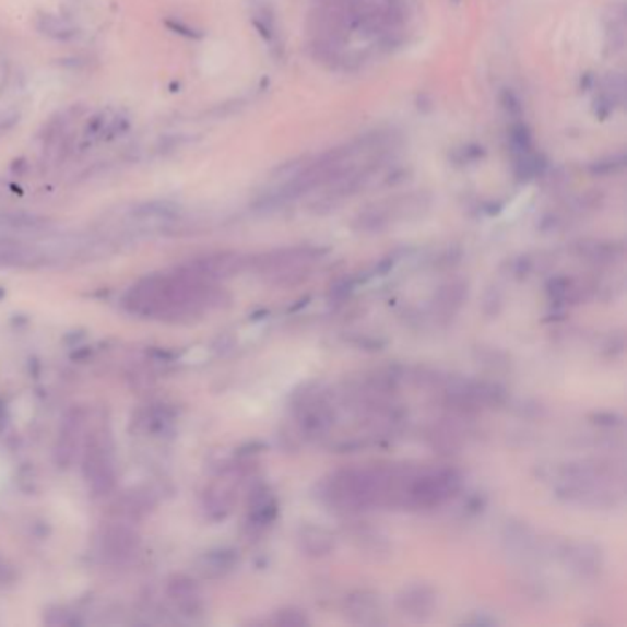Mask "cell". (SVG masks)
<instances>
[{
  "label": "cell",
  "instance_id": "obj_10",
  "mask_svg": "<svg viewBox=\"0 0 627 627\" xmlns=\"http://www.w3.org/2000/svg\"><path fill=\"white\" fill-rule=\"evenodd\" d=\"M559 556L570 572L583 580H593L604 569V552L593 541H570Z\"/></svg>",
  "mask_w": 627,
  "mask_h": 627
},
{
  "label": "cell",
  "instance_id": "obj_20",
  "mask_svg": "<svg viewBox=\"0 0 627 627\" xmlns=\"http://www.w3.org/2000/svg\"><path fill=\"white\" fill-rule=\"evenodd\" d=\"M35 28L52 42L69 43L74 42L80 35V28L76 24L72 23L70 19L61 17L56 13H42L39 17L35 19Z\"/></svg>",
  "mask_w": 627,
  "mask_h": 627
},
{
  "label": "cell",
  "instance_id": "obj_25",
  "mask_svg": "<svg viewBox=\"0 0 627 627\" xmlns=\"http://www.w3.org/2000/svg\"><path fill=\"white\" fill-rule=\"evenodd\" d=\"M271 622L274 626L284 627H303L311 624L306 611L298 610V607H284V610L276 611Z\"/></svg>",
  "mask_w": 627,
  "mask_h": 627
},
{
  "label": "cell",
  "instance_id": "obj_16",
  "mask_svg": "<svg viewBox=\"0 0 627 627\" xmlns=\"http://www.w3.org/2000/svg\"><path fill=\"white\" fill-rule=\"evenodd\" d=\"M206 279L212 282H221V280L230 279L234 274H238L245 268L244 256L238 252H215V255L203 256L192 262Z\"/></svg>",
  "mask_w": 627,
  "mask_h": 627
},
{
  "label": "cell",
  "instance_id": "obj_8",
  "mask_svg": "<svg viewBox=\"0 0 627 627\" xmlns=\"http://www.w3.org/2000/svg\"><path fill=\"white\" fill-rule=\"evenodd\" d=\"M87 425V413L83 409H72L64 414L63 422L59 425L58 441H56V462L61 468H70L82 454Z\"/></svg>",
  "mask_w": 627,
  "mask_h": 627
},
{
  "label": "cell",
  "instance_id": "obj_33",
  "mask_svg": "<svg viewBox=\"0 0 627 627\" xmlns=\"http://www.w3.org/2000/svg\"><path fill=\"white\" fill-rule=\"evenodd\" d=\"M502 104H505V109L510 113L511 117H519L521 115V102H519L518 96L511 93V91H506L502 94Z\"/></svg>",
  "mask_w": 627,
  "mask_h": 627
},
{
  "label": "cell",
  "instance_id": "obj_32",
  "mask_svg": "<svg viewBox=\"0 0 627 627\" xmlns=\"http://www.w3.org/2000/svg\"><path fill=\"white\" fill-rule=\"evenodd\" d=\"M166 26L169 29H174L175 34L187 35L190 39H198V37L203 35L199 29L193 28L190 24L182 23V21H166Z\"/></svg>",
  "mask_w": 627,
  "mask_h": 627
},
{
  "label": "cell",
  "instance_id": "obj_35",
  "mask_svg": "<svg viewBox=\"0 0 627 627\" xmlns=\"http://www.w3.org/2000/svg\"><path fill=\"white\" fill-rule=\"evenodd\" d=\"M594 418H596V424L607 425V427H616V425L622 424L620 416H616L613 413H600Z\"/></svg>",
  "mask_w": 627,
  "mask_h": 627
},
{
  "label": "cell",
  "instance_id": "obj_9",
  "mask_svg": "<svg viewBox=\"0 0 627 627\" xmlns=\"http://www.w3.org/2000/svg\"><path fill=\"white\" fill-rule=\"evenodd\" d=\"M239 470L233 468L225 473H221L220 478H215L204 492V511L210 519L221 521L230 516L238 500Z\"/></svg>",
  "mask_w": 627,
  "mask_h": 627
},
{
  "label": "cell",
  "instance_id": "obj_26",
  "mask_svg": "<svg viewBox=\"0 0 627 627\" xmlns=\"http://www.w3.org/2000/svg\"><path fill=\"white\" fill-rule=\"evenodd\" d=\"M510 145L516 153L532 152V134L524 123H513L510 129Z\"/></svg>",
  "mask_w": 627,
  "mask_h": 627
},
{
  "label": "cell",
  "instance_id": "obj_5",
  "mask_svg": "<svg viewBox=\"0 0 627 627\" xmlns=\"http://www.w3.org/2000/svg\"><path fill=\"white\" fill-rule=\"evenodd\" d=\"M324 255L326 250L300 245V247L271 250L258 256L252 263L256 271L269 280V284L287 287L308 279L311 265Z\"/></svg>",
  "mask_w": 627,
  "mask_h": 627
},
{
  "label": "cell",
  "instance_id": "obj_13",
  "mask_svg": "<svg viewBox=\"0 0 627 627\" xmlns=\"http://www.w3.org/2000/svg\"><path fill=\"white\" fill-rule=\"evenodd\" d=\"M502 545L506 552L518 559H530L540 556L541 541L534 530L523 521H508L502 530Z\"/></svg>",
  "mask_w": 627,
  "mask_h": 627
},
{
  "label": "cell",
  "instance_id": "obj_17",
  "mask_svg": "<svg viewBox=\"0 0 627 627\" xmlns=\"http://www.w3.org/2000/svg\"><path fill=\"white\" fill-rule=\"evenodd\" d=\"M298 548L308 558H326L335 551V535L320 524L306 523L297 532Z\"/></svg>",
  "mask_w": 627,
  "mask_h": 627
},
{
  "label": "cell",
  "instance_id": "obj_34",
  "mask_svg": "<svg viewBox=\"0 0 627 627\" xmlns=\"http://www.w3.org/2000/svg\"><path fill=\"white\" fill-rule=\"evenodd\" d=\"M460 153H462V157L459 158V163H473V161H476V158H481L484 155L483 147H478V145L464 147Z\"/></svg>",
  "mask_w": 627,
  "mask_h": 627
},
{
  "label": "cell",
  "instance_id": "obj_30",
  "mask_svg": "<svg viewBox=\"0 0 627 627\" xmlns=\"http://www.w3.org/2000/svg\"><path fill=\"white\" fill-rule=\"evenodd\" d=\"M355 282L354 279H339L335 284H331L330 287V300L333 303H343L346 298L352 295L354 291Z\"/></svg>",
  "mask_w": 627,
  "mask_h": 627
},
{
  "label": "cell",
  "instance_id": "obj_23",
  "mask_svg": "<svg viewBox=\"0 0 627 627\" xmlns=\"http://www.w3.org/2000/svg\"><path fill=\"white\" fill-rule=\"evenodd\" d=\"M545 169V163L534 152L516 153L513 171L519 180H532L540 177Z\"/></svg>",
  "mask_w": 627,
  "mask_h": 627
},
{
  "label": "cell",
  "instance_id": "obj_36",
  "mask_svg": "<svg viewBox=\"0 0 627 627\" xmlns=\"http://www.w3.org/2000/svg\"><path fill=\"white\" fill-rule=\"evenodd\" d=\"M451 2H454V4H459L460 0H451Z\"/></svg>",
  "mask_w": 627,
  "mask_h": 627
},
{
  "label": "cell",
  "instance_id": "obj_27",
  "mask_svg": "<svg viewBox=\"0 0 627 627\" xmlns=\"http://www.w3.org/2000/svg\"><path fill=\"white\" fill-rule=\"evenodd\" d=\"M500 309H502V291L495 285V287H489L484 295L483 314L488 319H495L500 314Z\"/></svg>",
  "mask_w": 627,
  "mask_h": 627
},
{
  "label": "cell",
  "instance_id": "obj_12",
  "mask_svg": "<svg viewBox=\"0 0 627 627\" xmlns=\"http://www.w3.org/2000/svg\"><path fill=\"white\" fill-rule=\"evenodd\" d=\"M343 613L350 622L359 626L385 624L383 605L378 594L368 589H355L343 600Z\"/></svg>",
  "mask_w": 627,
  "mask_h": 627
},
{
  "label": "cell",
  "instance_id": "obj_31",
  "mask_svg": "<svg viewBox=\"0 0 627 627\" xmlns=\"http://www.w3.org/2000/svg\"><path fill=\"white\" fill-rule=\"evenodd\" d=\"M624 163H626V161H624V155L605 158V161H600V163L593 164V166H591V171L599 175L616 174L618 169L624 168Z\"/></svg>",
  "mask_w": 627,
  "mask_h": 627
},
{
  "label": "cell",
  "instance_id": "obj_2",
  "mask_svg": "<svg viewBox=\"0 0 627 627\" xmlns=\"http://www.w3.org/2000/svg\"><path fill=\"white\" fill-rule=\"evenodd\" d=\"M554 494L567 505L583 508H615L624 497V465L613 460H576L559 465Z\"/></svg>",
  "mask_w": 627,
  "mask_h": 627
},
{
  "label": "cell",
  "instance_id": "obj_19",
  "mask_svg": "<svg viewBox=\"0 0 627 627\" xmlns=\"http://www.w3.org/2000/svg\"><path fill=\"white\" fill-rule=\"evenodd\" d=\"M576 255L583 258L585 262L605 268V265H615L616 262H620L624 258V245L589 239V241L576 245Z\"/></svg>",
  "mask_w": 627,
  "mask_h": 627
},
{
  "label": "cell",
  "instance_id": "obj_3",
  "mask_svg": "<svg viewBox=\"0 0 627 627\" xmlns=\"http://www.w3.org/2000/svg\"><path fill=\"white\" fill-rule=\"evenodd\" d=\"M83 478L94 497H105L117 486L115 441L105 419L87 425L82 449Z\"/></svg>",
  "mask_w": 627,
  "mask_h": 627
},
{
  "label": "cell",
  "instance_id": "obj_28",
  "mask_svg": "<svg viewBox=\"0 0 627 627\" xmlns=\"http://www.w3.org/2000/svg\"><path fill=\"white\" fill-rule=\"evenodd\" d=\"M478 360L483 363V365L489 366V368H494V370H499V368H508V357H506L502 352L499 350H486L481 348L478 350Z\"/></svg>",
  "mask_w": 627,
  "mask_h": 627
},
{
  "label": "cell",
  "instance_id": "obj_24",
  "mask_svg": "<svg viewBox=\"0 0 627 627\" xmlns=\"http://www.w3.org/2000/svg\"><path fill=\"white\" fill-rule=\"evenodd\" d=\"M238 564V554L234 551H217L212 552L206 556V565L204 570L210 576H223L230 572V570Z\"/></svg>",
  "mask_w": 627,
  "mask_h": 627
},
{
  "label": "cell",
  "instance_id": "obj_11",
  "mask_svg": "<svg viewBox=\"0 0 627 627\" xmlns=\"http://www.w3.org/2000/svg\"><path fill=\"white\" fill-rule=\"evenodd\" d=\"M438 605L435 587L427 583H411L401 589L395 596V610L411 622H427L433 618Z\"/></svg>",
  "mask_w": 627,
  "mask_h": 627
},
{
  "label": "cell",
  "instance_id": "obj_14",
  "mask_svg": "<svg viewBox=\"0 0 627 627\" xmlns=\"http://www.w3.org/2000/svg\"><path fill=\"white\" fill-rule=\"evenodd\" d=\"M350 537L354 541L355 548L365 556V558L381 561L389 558L392 552V543L389 535L383 530L376 529L372 523H354L350 529Z\"/></svg>",
  "mask_w": 627,
  "mask_h": 627
},
{
  "label": "cell",
  "instance_id": "obj_29",
  "mask_svg": "<svg viewBox=\"0 0 627 627\" xmlns=\"http://www.w3.org/2000/svg\"><path fill=\"white\" fill-rule=\"evenodd\" d=\"M19 122H21V113L15 107H7V109H0V139L7 137L10 131L17 128Z\"/></svg>",
  "mask_w": 627,
  "mask_h": 627
},
{
  "label": "cell",
  "instance_id": "obj_4",
  "mask_svg": "<svg viewBox=\"0 0 627 627\" xmlns=\"http://www.w3.org/2000/svg\"><path fill=\"white\" fill-rule=\"evenodd\" d=\"M462 486H464V476L454 468L413 470L405 486L401 508L435 510L453 499Z\"/></svg>",
  "mask_w": 627,
  "mask_h": 627
},
{
  "label": "cell",
  "instance_id": "obj_7",
  "mask_svg": "<svg viewBox=\"0 0 627 627\" xmlns=\"http://www.w3.org/2000/svg\"><path fill=\"white\" fill-rule=\"evenodd\" d=\"M429 206V199L424 196H405V198L387 199L383 203L372 204L363 210L354 221V227L360 233H379L390 223L409 220L419 215Z\"/></svg>",
  "mask_w": 627,
  "mask_h": 627
},
{
  "label": "cell",
  "instance_id": "obj_21",
  "mask_svg": "<svg viewBox=\"0 0 627 627\" xmlns=\"http://www.w3.org/2000/svg\"><path fill=\"white\" fill-rule=\"evenodd\" d=\"M169 594L174 600L177 607L185 611V615H198L201 613L203 602H201V593H199L198 585L188 578H177V580L169 587Z\"/></svg>",
  "mask_w": 627,
  "mask_h": 627
},
{
  "label": "cell",
  "instance_id": "obj_18",
  "mask_svg": "<svg viewBox=\"0 0 627 627\" xmlns=\"http://www.w3.org/2000/svg\"><path fill=\"white\" fill-rule=\"evenodd\" d=\"M276 516H279V500L274 497L273 492L268 486L256 488L255 494L250 497V527L256 530L268 529L274 523Z\"/></svg>",
  "mask_w": 627,
  "mask_h": 627
},
{
  "label": "cell",
  "instance_id": "obj_6",
  "mask_svg": "<svg viewBox=\"0 0 627 627\" xmlns=\"http://www.w3.org/2000/svg\"><path fill=\"white\" fill-rule=\"evenodd\" d=\"M293 413L306 438H324L335 425V409L330 395L317 385H308L293 395Z\"/></svg>",
  "mask_w": 627,
  "mask_h": 627
},
{
  "label": "cell",
  "instance_id": "obj_22",
  "mask_svg": "<svg viewBox=\"0 0 627 627\" xmlns=\"http://www.w3.org/2000/svg\"><path fill=\"white\" fill-rule=\"evenodd\" d=\"M105 551L109 552V556L117 559L129 558L137 548V535L133 530L117 524L113 529L107 530L104 537Z\"/></svg>",
  "mask_w": 627,
  "mask_h": 627
},
{
  "label": "cell",
  "instance_id": "obj_15",
  "mask_svg": "<svg viewBox=\"0 0 627 627\" xmlns=\"http://www.w3.org/2000/svg\"><path fill=\"white\" fill-rule=\"evenodd\" d=\"M470 297V282L468 280H451L441 285L433 298V314L438 320H451L459 314Z\"/></svg>",
  "mask_w": 627,
  "mask_h": 627
},
{
  "label": "cell",
  "instance_id": "obj_1",
  "mask_svg": "<svg viewBox=\"0 0 627 627\" xmlns=\"http://www.w3.org/2000/svg\"><path fill=\"white\" fill-rule=\"evenodd\" d=\"M223 298L217 282L206 279L193 263L150 274L123 297L129 314L153 320H185L203 315Z\"/></svg>",
  "mask_w": 627,
  "mask_h": 627
}]
</instances>
